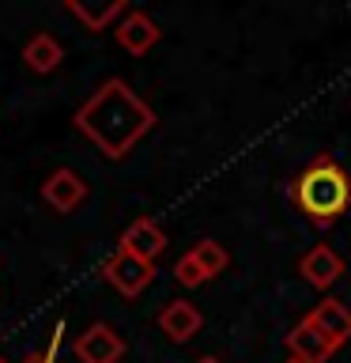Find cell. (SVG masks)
Segmentation results:
<instances>
[{"instance_id": "cell-1", "label": "cell", "mask_w": 351, "mask_h": 363, "mask_svg": "<svg viewBox=\"0 0 351 363\" xmlns=\"http://www.w3.org/2000/svg\"><path fill=\"white\" fill-rule=\"evenodd\" d=\"M72 125L79 129V136H87L106 159H125L155 129V110L147 106L125 79L110 76L106 84H98L95 95L76 110Z\"/></svg>"}, {"instance_id": "cell-2", "label": "cell", "mask_w": 351, "mask_h": 363, "mask_svg": "<svg viewBox=\"0 0 351 363\" xmlns=\"http://www.w3.org/2000/svg\"><path fill=\"white\" fill-rule=\"evenodd\" d=\"M291 193H294L299 212H306V220H313L317 227H328L351 208V174L333 155H317L294 178Z\"/></svg>"}, {"instance_id": "cell-3", "label": "cell", "mask_w": 351, "mask_h": 363, "mask_svg": "<svg viewBox=\"0 0 351 363\" xmlns=\"http://www.w3.org/2000/svg\"><path fill=\"white\" fill-rule=\"evenodd\" d=\"M102 277H106V284H110V288H117L125 299H136V295L155 280V265H147V261L125 254V250H113V254L102 261Z\"/></svg>"}, {"instance_id": "cell-4", "label": "cell", "mask_w": 351, "mask_h": 363, "mask_svg": "<svg viewBox=\"0 0 351 363\" xmlns=\"http://www.w3.org/2000/svg\"><path fill=\"white\" fill-rule=\"evenodd\" d=\"M72 352L79 363H117L125 356V337L110 322H95L76 337Z\"/></svg>"}, {"instance_id": "cell-5", "label": "cell", "mask_w": 351, "mask_h": 363, "mask_svg": "<svg viewBox=\"0 0 351 363\" xmlns=\"http://www.w3.org/2000/svg\"><path fill=\"white\" fill-rule=\"evenodd\" d=\"M113 38H117V45H121L125 53L144 57L147 50H155V45H159L163 30H159V23H155L151 16H147V11L129 8L117 23H113Z\"/></svg>"}, {"instance_id": "cell-6", "label": "cell", "mask_w": 351, "mask_h": 363, "mask_svg": "<svg viewBox=\"0 0 351 363\" xmlns=\"http://www.w3.org/2000/svg\"><path fill=\"white\" fill-rule=\"evenodd\" d=\"M42 201L50 204L53 212L68 216V212H76L79 204L87 201V182L79 178L72 167H57L53 174L42 182Z\"/></svg>"}, {"instance_id": "cell-7", "label": "cell", "mask_w": 351, "mask_h": 363, "mask_svg": "<svg viewBox=\"0 0 351 363\" xmlns=\"http://www.w3.org/2000/svg\"><path fill=\"white\" fill-rule=\"evenodd\" d=\"M117 250H125V254L147 261V265H155V257L166 250V231L151 220V216H140V220H132V223L121 231V246H117Z\"/></svg>"}, {"instance_id": "cell-8", "label": "cell", "mask_w": 351, "mask_h": 363, "mask_svg": "<svg viewBox=\"0 0 351 363\" xmlns=\"http://www.w3.org/2000/svg\"><path fill=\"white\" fill-rule=\"evenodd\" d=\"M204 325V314L192 306L189 299H170L163 311H159V329L174 340V345H185V340H192L200 333Z\"/></svg>"}, {"instance_id": "cell-9", "label": "cell", "mask_w": 351, "mask_h": 363, "mask_svg": "<svg viewBox=\"0 0 351 363\" xmlns=\"http://www.w3.org/2000/svg\"><path fill=\"white\" fill-rule=\"evenodd\" d=\"M299 272H302L306 284H313L317 291H325V288H333V284L344 277V261H340V254L333 246H313V250L302 254Z\"/></svg>"}, {"instance_id": "cell-10", "label": "cell", "mask_w": 351, "mask_h": 363, "mask_svg": "<svg viewBox=\"0 0 351 363\" xmlns=\"http://www.w3.org/2000/svg\"><path fill=\"white\" fill-rule=\"evenodd\" d=\"M287 352H291V359H302V363H328L333 352H336V345L317 325H310L302 318V322L287 333Z\"/></svg>"}, {"instance_id": "cell-11", "label": "cell", "mask_w": 351, "mask_h": 363, "mask_svg": "<svg viewBox=\"0 0 351 363\" xmlns=\"http://www.w3.org/2000/svg\"><path fill=\"white\" fill-rule=\"evenodd\" d=\"M306 322L321 329V333L333 340L336 348L351 340V306L344 299H321L310 314H306Z\"/></svg>"}, {"instance_id": "cell-12", "label": "cell", "mask_w": 351, "mask_h": 363, "mask_svg": "<svg viewBox=\"0 0 351 363\" xmlns=\"http://www.w3.org/2000/svg\"><path fill=\"white\" fill-rule=\"evenodd\" d=\"M64 11L84 23V30H95V34H98V30H110L113 23H117L125 11H129V4H125V0H110V4H84V0H64Z\"/></svg>"}, {"instance_id": "cell-13", "label": "cell", "mask_w": 351, "mask_h": 363, "mask_svg": "<svg viewBox=\"0 0 351 363\" xmlns=\"http://www.w3.org/2000/svg\"><path fill=\"white\" fill-rule=\"evenodd\" d=\"M61 61H64L61 42H57L53 34H45V30H38L27 45H23V65H27L30 72H38V76H50Z\"/></svg>"}, {"instance_id": "cell-14", "label": "cell", "mask_w": 351, "mask_h": 363, "mask_svg": "<svg viewBox=\"0 0 351 363\" xmlns=\"http://www.w3.org/2000/svg\"><path fill=\"white\" fill-rule=\"evenodd\" d=\"M189 254H192V261L204 269V277H208V280H215L226 265H231V254H226L223 242H215V238H200V242L192 246Z\"/></svg>"}, {"instance_id": "cell-15", "label": "cell", "mask_w": 351, "mask_h": 363, "mask_svg": "<svg viewBox=\"0 0 351 363\" xmlns=\"http://www.w3.org/2000/svg\"><path fill=\"white\" fill-rule=\"evenodd\" d=\"M174 280L181 288H200V284H208V277H204V269L192 261V254H181L174 261Z\"/></svg>"}, {"instance_id": "cell-16", "label": "cell", "mask_w": 351, "mask_h": 363, "mask_svg": "<svg viewBox=\"0 0 351 363\" xmlns=\"http://www.w3.org/2000/svg\"><path fill=\"white\" fill-rule=\"evenodd\" d=\"M61 337H64V318L53 325V333H50V345H45L42 352H30L23 363H57V352H61Z\"/></svg>"}, {"instance_id": "cell-17", "label": "cell", "mask_w": 351, "mask_h": 363, "mask_svg": "<svg viewBox=\"0 0 351 363\" xmlns=\"http://www.w3.org/2000/svg\"><path fill=\"white\" fill-rule=\"evenodd\" d=\"M192 363H223L219 356H200V359H192Z\"/></svg>"}, {"instance_id": "cell-18", "label": "cell", "mask_w": 351, "mask_h": 363, "mask_svg": "<svg viewBox=\"0 0 351 363\" xmlns=\"http://www.w3.org/2000/svg\"><path fill=\"white\" fill-rule=\"evenodd\" d=\"M287 363H302V359H287Z\"/></svg>"}, {"instance_id": "cell-19", "label": "cell", "mask_w": 351, "mask_h": 363, "mask_svg": "<svg viewBox=\"0 0 351 363\" xmlns=\"http://www.w3.org/2000/svg\"><path fill=\"white\" fill-rule=\"evenodd\" d=\"M0 363H8V359H4V356H0Z\"/></svg>"}]
</instances>
